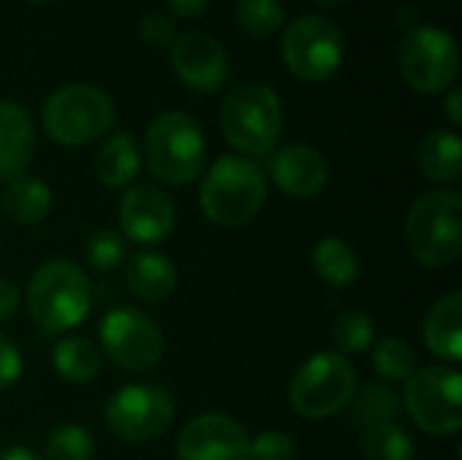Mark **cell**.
Wrapping results in <instances>:
<instances>
[{"label":"cell","mask_w":462,"mask_h":460,"mask_svg":"<svg viewBox=\"0 0 462 460\" xmlns=\"http://www.w3.org/2000/svg\"><path fill=\"white\" fill-rule=\"evenodd\" d=\"M219 127L225 141L249 157H265L282 138L284 108L273 87L263 81H244L233 87L219 108Z\"/></svg>","instance_id":"1"},{"label":"cell","mask_w":462,"mask_h":460,"mask_svg":"<svg viewBox=\"0 0 462 460\" xmlns=\"http://www.w3.org/2000/svg\"><path fill=\"white\" fill-rule=\"evenodd\" d=\"M268 198L263 168L241 155L219 157L203 176L200 209L219 228H241L252 222Z\"/></svg>","instance_id":"2"},{"label":"cell","mask_w":462,"mask_h":460,"mask_svg":"<svg viewBox=\"0 0 462 460\" xmlns=\"http://www.w3.org/2000/svg\"><path fill=\"white\" fill-rule=\"evenodd\" d=\"M27 309L46 333H65L81 325L92 309V285L70 260H49L35 268L27 285Z\"/></svg>","instance_id":"3"},{"label":"cell","mask_w":462,"mask_h":460,"mask_svg":"<svg viewBox=\"0 0 462 460\" xmlns=\"http://www.w3.org/2000/svg\"><path fill=\"white\" fill-rule=\"evenodd\" d=\"M406 241L425 268H447L462 252V195L430 190L420 195L406 217Z\"/></svg>","instance_id":"4"},{"label":"cell","mask_w":462,"mask_h":460,"mask_svg":"<svg viewBox=\"0 0 462 460\" xmlns=\"http://www.w3.org/2000/svg\"><path fill=\"white\" fill-rule=\"evenodd\" d=\"M149 171L168 184H189L206 163V138L198 122L184 111L157 114L143 136Z\"/></svg>","instance_id":"5"},{"label":"cell","mask_w":462,"mask_h":460,"mask_svg":"<svg viewBox=\"0 0 462 460\" xmlns=\"http://www.w3.org/2000/svg\"><path fill=\"white\" fill-rule=\"evenodd\" d=\"M114 100L95 84H68L43 103L41 122L51 141L62 146H84L103 138L114 125Z\"/></svg>","instance_id":"6"},{"label":"cell","mask_w":462,"mask_h":460,"mask_svg":"<svg viewBox=\"0 0 462 460\" xmlns=\"http://www.w3.org/2000/svg\"><path fill=\"white\" fill-rule=\"evenodd\" d=\"M357 393V374L338 352L311 355L290 382V404L306 420H328L344 412Z\"/></svg>","instance_id":"7"},{"label":"cell","mask_w":462,"mask_h":460,"mask_svg":"<svg viewBox=\"0 0 462 460\" xmlns=\"http://www.w3.org/2000/svg\"><path fill=\"white\" fill-rule=\"evenodd\" d=\"M398 65L409 87L436 95L455 84L460 70V49L449 30L417 24L398 43Z\"/></svg>","instance_id":"8"},{"label":"cell","mask_w":462,"mask_h":460,"mask_svg":"<svg viewBox=\"0 0 462 460\" xmlns=\"http://www.w3.org/2000/svg\"><path fill=\"white\" fill-rule=\"evenodd\" d=\"M282 57L300 81H328L344 60V35L338 24L322 14L292 19L282 35Z\"/></svg>","instance_id":"9"},{"label":"cell","mask_w":462,"mask_h":460,"mask_svg":"<svg viewBox=\"0 0 462 460\" xmlns=\"http://www.w3.org/2000/svg\"><path fill=\"white\" fill-rule=\"evenodd\" d=\"M403 407L430 437H452L462 428V380L452 366L417 369L406 382Z\"/></svg>","instance_id":"10"},{"label":"cell","mask_w":462,"mask_h":460,"mask_svg":"<svg viewBox=\"0 0 462 460\" xmlns=\"http://www.w3.org/2000/svg\"><path fill=\"white\" fill-rule=\"evenodd\" d=\"M97 336H100V352H106L111 363H116L130 374L152 371L160 363L165 347L160 325L149 314L130 306L106 312Z\"/></svg>","instance_id":"11"},{"label":"cell","mask_w":462,"mask_h":460,"mask_svg":"<svg viewBox=\"0 0 462 460\" xmlns=\"http://www.w3.org/2000/svg\"><path fill=\"white\" fill-rule=\"evenodd\" d=\"M173 399L157 385H125L106 404V426L130 445L160 439L173 426Z\"/></svg>","instance_id":"12"},{"label":"cell","mask_w":462,"mask_h":460,"mask_svg":"<svg viewBox=\"0 0 462 460\" xmlns=\"http://www.w3.org/2000/svg\"><path fill=\"white\" fill-rule=\"evenodd\" d=\"M122 236L154 247L165 241L176 228V203L157 184H133L119 203Z\"/></svg>","instance_id":"13"},{"label":"cell","mask_w":462,"mask_h":460,"mask_svg":"<svg viewBox=\"0 0 462 460\" xmlns=\"http://www.w3.org/2000/svg\"><path fill=\"white\" fill-rule=\"evenodd\" d=\"M179 460H249V437L227 415L208 412L184 426L176 439Z\"/></svg>","instance_id":"14"},{"label":"cell","mask_w":462,"mask_h":460,"mask_svg":"<svg viewBox=\"0 0 462 460\" xmlns=\"http://www.w3.org/2000/svg\"><path fill=\"white\" fill-rule=\"evenodd\" d=\"M171 62L179 79L198 92H217L230 76V60L225 46L200 30L176 35L171 43Z\"/></svg>","instance_id":"15"},{"label":"cell","mask_w":462,"mask_h":460,"mask_svg":"<svg viewBox=\"0 0 462 460\" xmlns=\"http://www.w3.org/2000/svg\"><path fill=\"white\" fill-rule=\"evenodd\" d=\"M276 187L292 198H314L328 182V160L309 144H287L268 163Z\"/></svg>","instance_id":"16"},{"label":"cell","mask_w":462,"mask_h":460,"mask_svg":"<svg viewBox=\"0 0 462 460\" xmlns=\"http://www.w3.org/2000/svg\"><path fill=\"white\" fill-rule=\"evenodd\" d=\"M32 149L35 127L30 114L14 100H0V182L24 174Z\"/></svg>","instance_id":"17"},{"label":"cell","mask_w":462,"mask_h":460,"mask_svg":"<svg viewBox=\"0 0 462 460\" xmlns=\"http://www.w3.org/2000/svg\"><path fill=\"white\" fill-rule=\"evenodd\" d=\"M127 290L143 304H162L176 293L179 271L173 260L162 252H138L125 266Z\"/></svg>","instance_id":"18"},{"label":"cell","mask_w":462,"mask_h":460,"mask_svg":"<svg viewBox=\"0 0 462 460\" xmlns=\"http://www.w3.org/2000/svg\"><path fill=\"white\" fill-rule=\"evenodd\" d=\"M425 344L428 350L449 363L462 358V293H449L441 298L425 320Z\"/></svg>","instance_id":"19"},{"label":"cell","mask_w":462,"mask_h":460,"mask_svg":"<svg viewBox=\"0 0 462 460\" xmlns=\"http://www.w3.org/2000/svg\"><path fill=\"white\" fill-rule=\"evenodd\" d=\"M138 171H141V152L135 138L127 130L111 133L95 155V176L100 179V184L111 190L127 187L133 184Z\"/></svg>","instance_id":"20"},{"label":"cell","mask_w":462,"mask_h":460,"mask_svg":"<svg viewBox=\"0 0 462 460\" xmlns=\"http://www.w3.org/2000/svg\"><path fill=\"white\" fill-rule=\"evenodd\" d=\"M0 203L8 220H14L16 225H38L51 209V190L43 179L19 174L5 182Z\"/></svg>","instance_id":"21"},{"label":"cell","mask_w":462,"mask_h":460,"mask_svg":"<svg viewBox=\"0 0 462 460\" xmlns=\"http://www.w3.org/2000/svg\"><path fill=\"white\" fill-rule=\"evenodd\" d=\"M420 171L439 184H452L462 176V141L455 130H433L417 146Z\"/></svg>","instance_id":"22"},{"label":"cell","mask_w":462,"mask_h":460,"mask_svg":"<svg viewBox=\"0 0 462 460\" xmlns=\"http://www.w3.org/2000/svg\"><path fill=\"white\" fill-rule=\"evenodd\" d=\"M54 369L65 382L73 385H84L92 382L100 374L103 366V352L95 342L84 339V336H68L54 347Z\"/></svg>","instance_id":"23"},{"label":"cell","mask_w":462,"mask_h":460,"mask_svg":"<svg viewBox=\"0 0 462 460\" xmlns=\"http://www.w3.org/2000/svg\"><path fill=\"white\" fill-rule=\"evenodd\" d=\"M317 274L330 285V287H349L360 277V260L357 255L341 241L338 236H325L317 241L311 252Z\"/></svg>","instance_id":"24"},{"label":"cell","mask_w":462,"mask_h":460,"mask_svg":"<svg viewBox=\"0 0 462 460\" xmlns=\"http://www.w3.org/2000/svg\"><path fill=\"white\" fill-rule=\"evenodd\" d=\"M355 423L363 426L365 431L374 426L395 423L401 415V399L393 388L371 382L363 393H355Z\"/></svg>","instance_id":"25"},{"label":"cell","mask_w":462,"mask_h":460,"mask_svg":"<svg viewBox=\"0 0 462 460\" xmlns=\"http://www.w3.org/2000/svg\"><path fill=\"white\" fill-rule=\"evenodd\" d=\"M371 363L376 374L387 382H409L414 371L420 369L417 352L409 342L403 339H384L374 347Z\"/></svg>","instance_id":"26"},{"label":"cell","mask_w":462,"mask_h":460,"mask_svg":"<svg viewBox=\"0 0 462 460\" xmlns=\"http://www.w3.org/2000/svg\"><path fill=\"white\" fill-rule=\"evenodd\" d=\"M330 336H333V344L338 347V355H360L365 350L374 347V339H376V325L374 320L365 314V312H344L336 317L333 328H330Z\"/></svg>","instance_id":"27"},{"label":"cell","mask_w":462,"mask_h":460,"mask_svg":"<svg viewBox=\"0 0 462 460\" xmlns=\"http://www.w3.org/2000/svg\"><path fill=\"white\" fill-rule=\"evenodd\" d=\"M363 453L368 460H414V439L398 423L374 426L365 431Z\"/></svg>","instance_id":"28"},{"label":"cell","mask_w":462,"mask_h":460,"mask_svg":"<svg viewBox=\"0 0 462 460\" xmlns=\"http://www.w3.org/2000/svg\"><path fill=\"white\" fill-rule=\"evenodd\" d=\"M236 22L252 38H268L284 24V8L279 0H238Z\"/></svg>","instance_id":"29"},{"label":"cell","mask_w":462,"mask_h":460,"mask_svg":"<svg viewBox=\"0 0 462 460\" xmlns=\"http://www.w3.org/2000/svg\"><path fill=\"white\" fill-rule=\"evenodd\" d=\"M95 442L87 428L65 423L57 426L43 442V460H92Z\"/></svg>","instance_id":"30"},{"label":"cell","mask_w":462,"mask_h":460,"mask_svg":"<svg viewBox=\"0 0 462 460\" xmlns=\"http://www.w3.org/2000/svg\"><path fill=\"white\" fill-rule=\"evenodd\" d=\"M127 255V241L116 230H97L87 239L84 258L95 271H114L116 266L125 263Z\"/></svg>","instance_id":"31"},{"label":"cell","mask_w":462,"mask_h":460,"mask_svg":"<svg viewBox=\"0 0 462 460\" xmlns=\"http://www.w3.org/2000/svg\"><path fill=\"white\" fill-rule=\"evenodd\" d=\"M298 447L282 431H263L257 439H249V460H295Z\"/></svg>","instance_id":"32"},{"label":"cell","mask_w":462,"mask_h":460,"mask_svg":"<svg viewBox=\"0 0 462 460\" xmlns=\"http://www.w3.org/2000/svg\"><path fill=\"white\" fill-rule=\"evenodd\" d=\"M138 33L152 46H171L176 41V24L162 11H146L138 22Z\"/></svg>","instance_id":"33"},{"label":"cell","mask_w":462,"mask_h":460,"mask_svg":"<svg viewBox=\"0 0 462 460\" xmlns=\"http://www.w3.org/2000/svg\"><path fill=\"white\" fill-rule=\"evenodd\" d=\"M19 377H22V355L16 344L5 333H0V393L8 390Z\"/></svg>","instance_id":"34"},{"label":"cell","mask_w":462,"mask_h":460,"mask_svg":"<svg viewBox=\"0 0 462 460\" xmlns=\"http://www.w3.org/2000/svg\"><path fill=\"white\" fill-rule=\"evenodd\" d=\"M19 306H22L19 287L11 279L0 277V325L8 323V320H14L16 312H19Z\"/></svg>","instance_id":"35"},{"label":"cell","mask_w":462,"mask_h":460,"mask_svg":"<svg viewBox=\"0 0 462 460\" xmlns=\"http://www.w3.org/2000/svg\"><path fill=\"white\" fill-rule=\"evenodd\" d=\"M165 3H168V8H171L173 14H179V16H184V19L200 16V14L206 11V5H208V0H165Z\"/></svg>","instance_id":"36"},{"label":"cell","mask_w":462,"mask_h":460,"mask_svg":"<svg viewBox=\"0 0 462 460\" xmlns=\"http://www.w3.org/2000/svg\"><path fill=\"white\" fill-rule=\"evenodd\" d=\"M462 89L460 87H452V92L447 95V117L455 127L462 125Z\"/></svg>","instance_id":"37"},{"label":"cell","mask_w":462,"mask_h":460,"mask_svg":"<svg viewBox=\"0 0 462 460\" xmlns=\"http://www.w3.org/2000/svg\"><path fill=\"white\" fill-rule=\"evenodd\" d=\"M0 460H43L38 453H32L30 447H5L0 450Z\"/></svg>","instance_id":"38"},{"label":"cell","mask_w":462,"mask_h":460,"mask_svg":"<svg viewBox=\"0 0 462 460\" xmlns=\"http://www.w3.org/2000/svg\"><path fill=\"white\" fill-rule=\"evenodd\" d=\"M317 3H322V5H341V3H346V0H317Z\"/></svg>","instance_id":"39"},{"label":"cell","mask_w":462,"mask_h":460,"mask_svg":"<svg viewBox=\"0 0 462 460\" xmlns=\"http://www.w3.org/2000/svg\"><path fill=\"white\" fill-rule=\"evenodd\" d=\"M30 3H41V0H30Z\"/></svg>","instance_id":"40"}]
</instances>
